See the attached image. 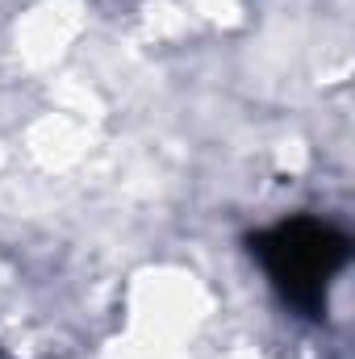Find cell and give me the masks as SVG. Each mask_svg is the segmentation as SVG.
<instances>
[{
	"instance_id": "1",
	"label": "cell",
	"mask_w": 355,
	"mask_h": 359,
	"mask_svg": "<svg viewBox=\"0 0 355 359\" xmlns=\"http://www.w3.org/2000/svg\"><path fill=\"white\" fill-rule=\"evenodd\" d=\"M251 255L264 264L284 305L305 318H322L335 276L351 259V238L322 217H284L251 234Z\"/></svg>"
}]
</instances>
